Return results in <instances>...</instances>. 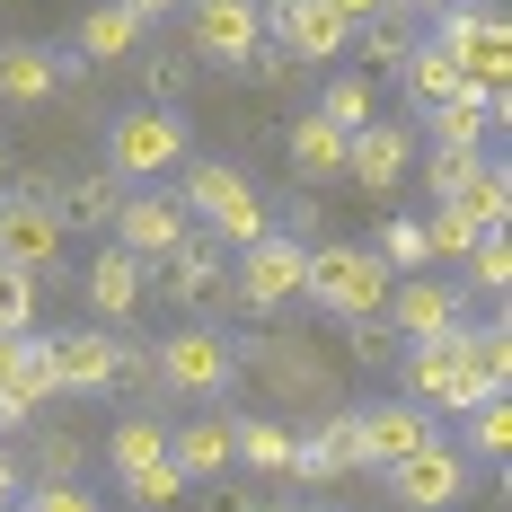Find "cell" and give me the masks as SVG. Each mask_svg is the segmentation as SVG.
<instances>
[{
  "label": "cell",
  "mask_w": 512,
  "mask_h": 512,
  "mask_svg": "<svg viewBox=\"0 0 512 512\" xmlns=\"http://www.w3.org/2000/svg\"><path fill=\"white\" fill-rule=\"evenodd\" d=\"M345 27H371V18H398V0H327Z\"/></svg>",
  "instance_id": "f6af8a7d"
},
{
  "label": "cell",
  "mask_w": 512,
  "mask_h": 512,
  "mask_svg": "<svg viewBox=\"0 0 512 512\" xmlns=\"http://www.w3.org/2000/svg\"><path fill=\"white\" fill-rule=\"evenodd\" d=\"M18 495H27V468L0 451V512H18Z\"/></svg>",
  "instance_id": "bcb514c9"
},
{
  "label": "cell",
  "mask_w": 512,
  "mask_h": 512,
  "mask_svg": "<svg viewBox=\"0 0 512 512\" xmlns=\"http://www.w3.org/2000/svg\"><path fill=\"white\" fill-rule=\"evenodd\" d=\"M45 398H53V336H36V327L0 336V433L36 424Z\"/></svg>",
  "instance_id": "9c48e42d"
},
{
  "label": "cell",
  "mask_w": 512,
  "mask_h": 512,
  "mask_svg": "<svg viewBox=\"0 0 512 512\" xmlns=\"http://www.w3.org/2000/svg\"><path fill=\"white\" fill-rule=\"evenodd\" d=\"M477 159H486V151H451V142H433V151H424V186H433V204H442V195L460 186Z\"/></svg>",
  "instance_id": "60d3db41"
},
{
  "label": "cell",
  "mask_w": 512,
  "mask_h": 512,
  "mask_svg": "<svg viewBox=\"0 0 512 512\" xmlns=\"http://www.w3.org/2000/svg\"><path fill=\"white\" fill-rule=\"evenodd\" d=\"M442 204H460L477 230H504V221H512V177H504V159H477V168H468Z\"/></svg>",
  "instance_id": "4316f807"
},
{
  "label": "cell",
  "mask_w": 512,
  "mask_h": 512,
  "mask_svg": "<svg viewBox=\"0 0 512 512\" xmlns=\"http://www.w3.org/2000/svg\"><path fill=\"white\" fill-rule=\"evenodd\" d=\"M398 9H460V0H398Z\"/></svg>",
  "instance_id": "681fc988"
},
{
  "label": "cell",
  "mask_w": 512,
  "mask_h": 512,
  "mask_svg": "<svg viewBox=\"0 0 512 512\" xmlns=\"http://www.w3.org/2000/svg\"><path fill=\"white\" fill-rule=\"evenodd\" d=\"M292 477L327 486V477H362V442H354V407H327V424L292 433Z\"/></svg>",
  "instance_id": "d6986e66"
},
{
  "label": "cell",
  "mask_w": 512,
  "mask_h": 512,
  "mask_svg": "<svg viewBox=\"0 0 512 512\" xmlns=\"http://www.w3.org/2000/svg\"><path fill=\"white\" fill-rule=\"evenodd\" d=\"M354 442H362V468H398L407 451L433 442V415L415 398H389V407H354Z\"/></svg>",
  "instance_id": "ac0fdd59"
},
{
  "label": "cell",
  "mask_w": 512,
  "mask_h": 512,
  "mask_svg": "<svg viewBox=\"0 0 512 512\" xmlns=\"http://www.w3.org/2000/svg\"><path fill=\"white\" fill-rule=\"evenodd\" d=\"M36 468L45 477H80V442L71 433H36Z\"/></svg>",
  "instance_id": "ee69618b"
},
{
  "label": "cell",
  "mask_w": 512,
  "mask_h": 512,
  "mask_svg": "<svg viewBox=\"0 0 512 512\" xmlns=\"http://www.w3.org/2000/svg\"><path fill=\"white\" fill-rule=\"evenodd\" d=\"M168 168H186V124H177V106H133V115H115L106 124V177L124 186H142V177H168Z\"/></svg>",
  "instance_id": "5b68a950"
},
{
  "label": "cell",
  "mask_w": 512,
  "mask_h": 512,
  "mask_svg": "<svg viewBox=\"0 0 512 512\" xmlns=\"http://www.w3.org/2000/svg\"><path fill=\"white\" fill-rule=\"evenodd\" d=\"M460 424H468V451H477V460H504V451H512V407H504V398H477Z\"/></svg>",
  "instance_id": "d6a6232c"
},
{
  "label": "cell",
  "mask_w": 512,
  "mask_h": 512,
  "mask_svg": "<svg viewBox=\"0 0 512 512\" xmlns=\"http://www.w3.org/2000/svg\"><path fill=\"white\" fill-rule=\"evenodd\" d=\"M398 80H407V98H415V106H451V98H468L460 62H451L442 45H407V62H398Z\"/></svg>",
  "instance_id": "f1b7e54d"
},
{
  "label": "cell",
  "mask_w": 512,
  "mask_h": 512,
  "mask_svg": "<svg viewBox=\"0 0 512 512\" xmlns=\"http://www.w3.org/2000/svg\"><path fill=\"white\" fill-rule=\"evenodd\" d=\"M415 168V133L407 124H389V115H371L354 142H345V177H354L362 195H398Z\"/></svg>",
  "instance_id": "9a60e30c"
},
{
  "label": "cell",
  "mask_w": 512,
  "mask_h": 512,
  "mask_svg": "<svg viewBox=\"0 0 512 512\" xmlns=\"http://www.w3.org/2000/svg\"><path fill=\"white\" fill-rule=\"evenodd\" d=\"M345 142H354V133H336V124L309 106V115H292V133H283V159H292V177L318 195L327 177H345Z\"/></svg>",
  "instance_id": "44dd1931"
},
{
  "label": "cell",
  "mask_w": 512,
  "mask_h": 512,
  "mask_svg": "<svg viewBox=\"0 0 512 512\" xmlns=\"http://www.w3.org/2000/svg\"><path fill=\"white\" fill-rule=\"evenodd\" d=\"M468 354H477V371H486V389L504 398V380H512V336H504V327H468Z\"/></svg>",
  "instance_id": "74e56055"
},
{
  "label": "cell",
  "mask_w": 512,
  "mask_h": 512,
  "mask_svg": "<svg viewBox=\"0 0 512 512\" xmlns=\"http://www.w3.org/2000/svg\"><path fill=\"white\" fill-rule=\"evenodd\" d=\"M380 265H389V274H424V265H433L424 221H407V212H398V221H380Z\"/></svg>",
  "instance_id": "e575fe53"
},
{
  "label": "cell",
  "mask_w": 512,
  "mask_h": 512,
  "mask_svg": "<svg viewBox=\"0 0 512 512\" xmlns=\"http://www.w3.org/2000/svg\"><path fill=\"white\" fill-rule=\"evenodd\" d=\"M195 9V53L248 71V53L265 45V0H186Z\"/></svg>",
  "instance_id": "2e32d148"
},
{
  "label": "cell",
  "mask_w": 512,
  "mask_h": 512,
  "mask_svg": "<svg viewBox=\"0 0 512 512\" xmlns=\"http://www.w3.org/2000/svg\"><path fill=\"white\" fill-rule=\"evenodd\" d=\"M398 371H407V398H415L424 415H468L477 398H495V389H486V371H477V354H468V318L451 327V336L398 345Z\"/></svg>",
  "instance_id": "6da1fadb"
},
{
  "label": "cell",
  "mask_w": 512,
  "mask_h": 512,
  "mask_svg": "<svg viewBox=\"0 0 512 512\" xmlns=\"http://www.w3.org/2000/svg\"><path fill=\"white\" fill-rule=\"evenodd\" d=\"M142 80H151V89H159V106H168L177 89H186V80H195V71H186V53H168V45H159L151 62H142Z\"/></svg>",
  "instance_id": "7bdbcfd3"
},
{
  "label": "cell",
  "mask_w": 512,
  "mask_h": 512,
  "mask_svg": "<svg viewBox=\"0 0 512 512\" xmlns=\"http://www.w3.org/2000/svg\"><path fill=\"white\" fill-rule=\"evenodd\" d=\"M230 460L265 468V477H292V424H274V415H230Z\"/></svg>",
  "instance_id": "83f0119b"
},
{
  "label": "cell",
  "mask_w": 512,
  "mask_h": 512,
  "mask_svg": "<svg viewBox=\"0 0 512 512\" xmlns=\"http://www.w3.org/2000/svg\"><path fill=\"white\" fill-rule=\"evenodd\" d=\"M380 318H389V336H398V345L451 336V327H460V283H442L433 265H424V274H398V283H389V309H380Z\"/></svg>",
  "instance_id": "4fadbf2b"
},
{
  "label": "cell",
  "mask_w": 512,
  "mask_h": 512,
  "mask_svg": "<svg viewBox=\"0 0 512 512\" xmlns=\"http://www.w3.org/2000/svg\"><path fill=\"white\" fill-rule=\"evenodd\" d=\"M354 53L371 62V71H398V62H407V36H398L389 18H371V27H354Z\"/></svg>",
  "instance_id": "ab89813d"
},
{
  "label": "cell",
  "mask_w": 512,
  "mask_h": 512,
  "mask_svg": "<svg viewBox=\"0 0 512 512\" xmlns=\"http://www.w3.org/2000/svg\"><path fill=\"white\" fill-rule=\"evenodd\" d=\"M151 371H159L168 398H221L239 380V345L212 336V327H177L168 345H151Z\"/></svg>",
  "instance_id": "8992f818"
},
{
  "label": "cell",
  "mask_w": 512,
  "mask_h": 512,
  "mask_svg": "<svg viewBox=\"0 0 512 512\" xmlns=\"http://www.w3.org/2000/svg\"><path fill=\"white\" fill-rule=\"evenodd\" d=\"M71 248V230H62V212L53 195H27V186H0V265H18V274H53Z\"/></svg>",
  "instance_id": "52a82bcc"
},
{
  "label": "cell",
  "mask_w": 512,
  "mask_h": 512,
  "mask_svg": "<svg viewBox=\"0 0 512 512\" xmlns=\"http://www.w3.org/2000/svg\"><path fill=\"white\" fill-rule=\"evenodd\" d=\"M71 53H80V62H124V53H142V18H133L124 0H98V9L71 27Z\"/></svg>",
  "instance_id": "d4e9b609"
},
{
  "label": "cell",
  "mask_w": 512,
  "mask_h": 512,
  "mask_svg": "<svg viewBox=\"0 0 512 512\" xmlns=\"http://www.w3.org/2000/svg\"><path fill=\"white\" fill-rule=\"evenodd\" d=\"M239 362L274 380L283 407H336V371L309 354V345H292V336H256V345H239Z\"/></svg>",
  "instance_id": "8fae6325"
},
{
  "label": "cell",
  "mask_w": 512,
  "mask_h": 512,
  "mask_svg": "<svg viewBox=\"0 0 512 512\" xmlns=\"http://www.w3.org/2000/svg\"><path fill=\"white\" fill-rule=\"evenodd\" d=\"M168 301L177 309L230 301V256H221V239H186V248L168 256Z\"/></svg>",
  "instance_id": "7402d4cb"
},
{
  "label": "cell",
  "mask_w": 512,
  "mask_h": 512,
  "mask_svg": "<svg viewBox=\"0 0 512 512\" xmlns=\"http://www.w3.org/2000/svg\"><path fill=\"white\" fill-rule=\"evenodd\" d=\"M301 274H309V239L265 230V239H248V248H239V283H230V301L265 318V309H283L292 292H301Z\"/></svg>",
  "instance_id": "ba28073f"
},
{
  "label": "cell",
  "mask_w": 512,
  "mask_h": 512,
  "mask_svg": "<svg viewBox=\"0 0 512 512\" xmlns=\"http://www.w3.org/2000/svg\"><path fill=\"white\" fill-rule=\"evenodd\" d=\"M124 9H133L142 27H159V18H168V9H186V0H124Z\"/></svg>",
  "instance_id": "7dc6e473"
},
{
  "label": "cell",
  "mask_w": 512,
  "mask_h": 512,
  "mask_svg": "<svg viewBox=\"0 0 512 512\" xmlns=\"http://www.w3.org/2000/svg\"><path fill=\"white\" fill-rule=\"evenodd\" d=\"M424 45H442L451 62H460L468 89H504L512 80V27L495 0H460V9H433V36Z\"/></svg>",
  "instance_id": "277c9868"
},
{
  "label": "cell",
  "mask_w": 512,
  "mask_h": 512,
  "mask_svg": "<svg viewBox=\"0 0 512 512\" xmlns=\"http://www.w3.org/2000/svg\"><path fill=\"white\" fill-rule=\"evenodd\" d=\"M380 477H389V495H398L407 512H451V504L468 495V460L442 442V433H433L424 451H407L398 468H380Z\"/></svg>",
  "instance_id": "7c38bea8"
},
{
  "label": "cell",
  "mask_w": 512,
  "mask_h": 512,
  "mask_svg": "<svg viewBox=\"0 0 512 512\" xmlns=\"http://www.w3.org/2000/svg\"><path fill=\"white\" fill-rule=\"evenodd\" d=\"M177 204H186V221H204L221 248H248V239H265V195H256L248 168H230V159H195Z\"/></svg>",
  "instance_id": "3957f363"
},
{
  "label": "cell",
  "mask_w": 512,
  "mask_h": 512,
  "mask_svg": "<svg viewBox=\"0 0 512 512\" xmlns=\"http://www.w3.org/2000/svg\"><path fill=\"white\" fill-rule=\"evenodd\" d=\"M424 248H433V265H460V256L477 248V221H468L460 204H433V221H424Z\"/></svg>",
  "instance_id": "836d02e7"
},
{
  "label": "cell",
  "mask_w": 512,
  "mask_h": 512,
  "mask_svg": "<svg viewBox=\"0 0 512 512\" xmlns=\"http://www.w3.org/2000/svg\"><path fill=\"white\" fill-rule=\"evenodd\" d=\"M80 292H89V318H133L142 292H151V265H142L133 248H98L89 274H80Z\"/></svg>",
  "instance_id": "ffe728a7"
},
{
  "label": "cell",
  "mask_w": 512,
  "mask_h": 512,
  "mask_svg": "<svg viewBox=\"0 0 512 512\" xmlns=\"http://www.w3.org/2000/svg\"><path fill=\"white\" fill-rule=\"evenodd\" d=\"M0 186H9V159H0Z\"/></svg>",
  "instance_id": "816d5d0a"
},
{
  "label": "cell",
  "mask_w": 512,
  "mask_h": 512,
  "mask_svg": "<svg viewBox=\"0 0 512 512\" xmlns=\"http://www.w3.org/2000/svg\"><path fill=\"white\" fill-rule=\"evenodd\" d=\"M212 512H256V504H248V495H212Z\"/></svg>",
  "instance_id": "c3c4849f"
},
{
  "label": "cell",
  "mask_w": 512,
  "mask_h": 512,
  "mask_svg": "<svg viewBox=\"0 0 512 512\" xmlns=\"http://www.w3.org/2000/svg\"><path fill=\"white\" fill-rule=\"evenodd\" d=\"M106 451H115V468H142V460H168V424H159V415L142 407V415H124V424H115V442H106Z\"/></svg>",
  "instance_id": "1f68e13d"
},
{
  "label": "cell",
  "mask_w": 512,
  "mask_h": 512,
  "mask_svg": "<svg viewBox=\"0 0 512 512\" xmlns=\"http://www.w3.org/2000/svg\"><path fill=\"white\" fill-rule=\"evenodd\" d=\"M36 318V274H18V265H0V336H18Z\"/></svg>",
  "instance_id": "f35d334b"
},
{
  "label": "cell",
  "mask_w": 512,
  "mask_h": 512,
  "mask_svg": "<svg viewBox=\"0 0 512 512\" xmlns=\"http://www.w3.org/2000/svg\"><path fill=\"white\" fill-rule=\"evenodd\" d=\"M460 265H468L477 292H504V283H512V239H504V230H477V248H468Z\"/></svg>",
  "instance_id": "d590c367"
},
{
  "label": "cell",
  "mask_w": 512,
  "mask_h": 512,
  "mask_svg": "<svg viewBox=\"0 0 512 512\" xmlns=\"http://www.w3.org/2000/svg\"><path fill=\"white\" fill-rule=\"evenodd\" d=\"M115 204H124V195H115V177H106V168H80V177H62V186H53L62 230H106V221H115Z\"/></svg>",
  "instance_id": "484cf974"
},
{
  "label": "cell",
  "mask_w": 512,
  "mask_h": 512,
  "mask_svg": "<svg viewBox=\"0 0 512 512\" xmlns=\"http://www.w3.org/2000/svg\"><path fill=\"white\" fill-rule=\"evenodd\" d=\"M18 512H98V495H89L80 477H36V486L18 495Z\"/></svg>",
  "instance_id": "8d00e7d4"
},
{
  "label": "cell",
  "mask_w": 512,
  "mask_h": 512,
  "mask_svg": "<svg viewBox=\"0 0 512 512\" xmlns=\"http://www.w3.org/2000/svg\"><path fill=\"white\" fill-rule=\"evenodd\" d=\"M168 460L186 468V486H204L230 468V415H195V424H168Z\"/></svg>",
  "instance_id": "cb8c5ba5"
},
{
  "label": "cell",
  "mask_w": 512,
  "mask_h": 512,
  "mask_svg": "<svg viewBox=\"0 0 512 512\" xmlns=\"http://www.w3.org/2000/svg\"><path fill=\"white\" fill-rule=\"evenodd\" d=\"M345 354H354V362H398L389 318H345Z\"/></svg>",
  "instance_id": "b9f144b4"
},
{
  "label": "cell",
  "mask_w": 512,
  "mask_h": 512,
  "mask_svg": "<svg viewBox=\"0 0 512 512\" xmlns=\"http://www.w3.org/2000/svg\"><path fill=\"white\" fill-rule=\"evenodd\" d=\"M115 371H124V345L106 336L98 318L71 327V336H53V398H98V389H115Z\"/></svg>",
  "instance_id": "5bb4252c"
},
{
  "label": "cell",
  "mask_w": 512,
  "mask_h": 512,
  "mask_svg": "<svg viewBox=\"0 0 512 512\" xmlns=\"http://www.w3.org/2000/svg\"><path fill=\"white\" fill-rule=\"evenodd\" d=\"M389 265H380V248H354V239H318L309 248V274H301V292L327 318H380L389 309Z\"/></svg>",
  "instance_id": "7a4b0ae2"
},
{
  "label": "cell",
  "mask_w": 512,
  "mask_h": 512,
  "mask_svg": "<svg viewBox=\"0 0 512 512\" xmlns=\"http://www.w3.org/2000/svg\"><path fill=\"white\" fill-rule=\"evenodd\" d=\"M124 477V504L133 512H177L186 504V468L177 460H142V468H115Z\"/></svg>",
  "instance_id": "4dcf8cb0"
},
{
  "label": "cell",
  "mask_w": 512,
  "mask_h": 512,
  "mask_svg": "<svg viewBox=\"0 0 512 512\" xmlns=\"http://www.w3.org/2000/svg\"><path fill=\"white\" fill-rule=\"evenodd\" d=\"M265 45L292 62H336V53H354V27L327 0H265Z\"/></svg>",
  "instance_id": "30bf717a"
},
{
  "label": "cell",
  "mask_w": 512,
  "mask_h": 512,
  "mask_svg": "<svg viewBox=\"0 0 512 512\" xmlns=\"http://www.w3.org/2000/svg\"><path fill=\"white\" fill-rule=\"evenodd\" d=\"M256 512H309V504H256Z\"/></svg>",
  "instance_id": "f907efd6"
},
{
  "label": "cell",
  "mask_w": 512,
  "mask_h": 512,
  "mask_svg": "<svg viewBox=\"0 0 512 512\" xmlns=\"http://www.w3.org/2000/svg\"><path fill=\"white\" fill-rule=\"evenodd\" d=\"M106 230H115V248H133L142 265H168V256L186 248V204L177 195H124Z\"/></svg>",
  "instance_id": "e0dca14e"
},
{
  "label": "cell",
  "mask_w": 512,
  "mask_h": 512,
  "mask_svg": "<svg viewBox=\"0 0 512 512\" xmlns=\"http://www.w3.org/2000/svg\"><path fill=\"white\" fill-rule=\"evenodd\" d=\"M62 89V53L53 45H0V106H45Z\"/></svg>",
  "instance_id": "603a6c76"
},
{
  "label": "cell",
  "mask_w": 512,
  "mask_h": 512,
  "mask_svg": "<svg viewBox=\"0 0 512 512\" xmlns=\"http://www.w3.org/2000/svg\"><path fill=\"white\" fill-rule=\"evenodd\" d=\"M318 115H327L336 133H362V124L380 115V80H371V71H336V80L318 89Z\"/></svg>",
  "instance_id": "f546056e"
}]
</instances>
